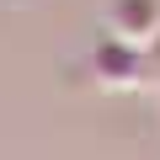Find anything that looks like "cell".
Listing matches in <instances>:
<instances>
[{
    "label": "cell",
    "mask_w": 160,
    "mask_h": 160,
    "mask_svg": "<svg viewBox=\"0 0 160 160\" xmlns=\"http://www.w3.org/2000/svg\"><path fill=\"white\" fill-rule=\"evenodd\" d=\"M91 75H96L102 91H139V86H149V80H155V59H149L144 48L118 43V38L102 32L96 48H91Z\"/></svg>",
    "instance_id": "1"
},
{
    "label": "cell",
    "mask_w": 160,
    "mask_h": 160,
    "mask_svg": "<svg viewBox=\"0 0 160 160\" xmlns=\"http://www.w3.org/2000/svg\"><path fill=\"white\" fill-rule=\"evenodd\" d=\"M102 32L155 53V43H160V0H107L102 6Z\"/></svg>",
    "instance_id": "2"
},
{
    "label": "cell",
    "mask_w": 160,
    "mask_h": 160,
    "mask_svg": "<svg viewBox=\"0 0 160 160\" xmlns=\"http://www.w3.org/2000/svg\"><path fill=\"white\" fill-rule=\"evenodd\" d=\"M149 86H155V96H160V69H155V80H149Z\"/></svg>",
    "instance_id": "3"
}]
</instances>
